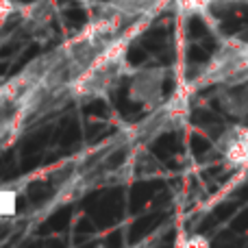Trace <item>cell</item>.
<instances>
[{
    "label": "cell",
    "mask_w": 248,
    "mask_h": 248,
    "mask_svg": "<svg viewBox=\"0 0 248 248\" xmlns=\"http://www.w3.org/2000/svg\"><path fill=\"white\" fill-rule=\"evenodd\" d=\"M26 118L24 100H22L17 83L0 87V153L17 137V131L22 128Z\"/></svg>",
    "instance_id": "obj_1"
},
{
    "label": "cell",
    "mask_w": 248,
    "mask_h": 248,
    "mask_svg": "<svg viewBox=\"0 0 248 248\" xmlns=\"http://www.w3.org/2000/svg\"><path fill=\"white\" fill-rule=\"evenodd\" d=\"M218 153L229 161L233 168H248V126H231L218 137L216 141Z\"/></svg>",
    "instance_id": "obj_2"
},
{
    "label": "cell",
    "mask_w": 248,
    "mask_h": 248,
    "mask_svg": "<svg viewBox=\"0 0 248 248\" xmlns=\"http://www.w3.org/2000/svg\"><path fill=\"white\" fill-rule=\"evenodd\" d=\"M220 103L227 109L229 113H235V116H242V113L248 111V87L242 83H229V90H224V94L220 96Z\"/></svg>",
    "instance_id": "obj_3"
}]
</instances>
